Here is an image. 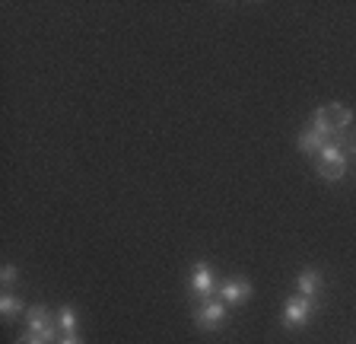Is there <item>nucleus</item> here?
Listing matches in <instances>:
<instances>
[{"label":"nucleus","mask_w":356,"mask_h":344,"mask_svg":"<svg viewBox=\"0 0 356 344\" xmlns=\"http://www.w3.org/2000/svg\"><path fill=\"white\" fill-rule=\"evenodd\" d=\"M353 121V112H350L347 105L341 102H327V105H318L315 112H312V127H318L321 134L327 141H337Z\"/></svg>","instance_id":"f257e3e1"},{"label":"nucleus","mask_w":356,"mask_h":344,"mask_svg":"<svg viewBox=\"0 0 356 344\" xmlns=\"http://www.w3.org/2000/svg\"><path fill=\"white\" fill-rule=\"evenodd\" d=\"M318 175L325 182H341L347 175V153H343L341 141H331L321 147L318 153Z\"/></svg>","instance_id":"f03ea898"},{"label":"nucleus","mask_w":356,"mask_h":344,"mask_svg":"<svg viewBox=\"0 0 356 344\" xmlns=\"http://www.w3.org/2000/svg\"><path fill=\"white\" fill-rule=\"evenodd\" d=\"M26 325H29V331L32 335H38L44 344H58L60 338H58V319H54L48 309L38 303V306H29L26 309Z\"/></svg>","instance_id":"7ed1b4c3"},{"label":"nucleus","mask_w":356,"mask_h":344,"mask_svg":"<svg viewBox=\"0 0 356 344\" xmlns=\"http://www.w3.org/2000/svg\"><path fill=\"white\" fill-rule=\"evenodd\" d=\"M312 315H315V299L302 297V293H293L286 299V306H283V329H302L309 325Z\"/></svg>","instance_id":"20e7f679"},{"label":"nucleus","mask_w":356,"mask_h":344,"mask_svg":"<svg viewBox=\"0 0 356 344\" xmlns=\"http://www.w3.org/2000/svg\"><path fill=\"white\" fill-rule=\"evenodd\" d=\"M222 322H226V303L220 297L200 299V306L194 309V325L200 331H216L222 329Z\"/></svg>","instance_id":"39448f33"},{"label":"nucleus","mask_w":356,"mask_h":344,"mask_svg":"<svg viewBox=\"0 0 356 344\" xmlns=\"http://www.w3.org/2000/svg\"><path fill=\"white\" fill-rule=\"evenodd\" d=\"M216 297L226 303V306H242L252 299V281H245V277H232V281H222L216 287Z\"/></svg>","instance_id":"423d86ee"},{"label":"nucleus","mask_w":356,"mask_h":344,"mask_svg":"<svg viewBox=\"0 0 356 344\" xmlns=\"http://www.w3.org/2000/svg\"><path fill=\"white\" fill-rule=\"evenodd\" d=\"M191 293L197 299H210L216 293V281H213V268L207 262H197L191 271Z\"/></svg>","instance_id":"0eeeda50"},{"label":"nucleus","mask_w":356,"mask_h":344,"mask_svg":"<svg viewBox=\"0 0 356 344\" xmlns=\"http://www.w3.org/2000/svg\"><path fill=\"white\" fill-rule=\"evenodd\" d=\"M325 143H331L327 141L325 134H321L318 127H302V131H299V137H296V147H299V153H315V157H318L321 153V147H325Z\"/></svg>","instance_id":"6e6552de"},{"label":"nucleus","mask_w":356,"mask_h":344,"mask_svg":"<svg viewBox=\"0 0 356 344\" xmlns=\"http://www.w3.org/2000/svg\"><path fill=\"white\" fill-rule=\"evenodd\" d=\"M318 290H321V274H318V268H302V271H299V277H296V293H302V297L315 299V297H318Z\"/></svg>","instance_id":"1a4fd4ad"},{"label":"nucleus","mask_w":356,"mask_h":344,"mask_svg":"<svg viewBox=\"0 0 356 344\" xmlns=\"http://www.w3.org/2000/svg\"><path fill=\"white\" fill-rule=\"evenodd\" d=\"M22 313H26V309H22L19 297H13V293H3V297H0V315H3V322H16Z\"/></svg>","instance_id":"9d476101"},{"label":"nucleus","mask_w":356,"mask_h":344,"mask_svg":"<svg viewBox=\"0 0 356 344\" xmlns=\"http://www.w3.org/2000/svg\"><path fill=\"white\" fill-rule=\"evenodd\" d=\"M54 319H58L60 335H76V325H80V319H76V309L74 306H60Z\"/></svg>","instance_id":"9b49d317"},{"label":"nucleus","mask_w":356,"mask_h":344,"mask_svg":"<svg viewBox=\"0 0 356 344\" xmlns=\"http://www.w3.org/2000/svg\"><path fill=\"white\" fill-rule=\"evenodd\" d=\"M13 281H16V268H13V265H3V268H0V284L10 287Z\"/></svg>","instance_id":"f8f14e48"},{"label":"nucleus","mask_w":356,"mask_h":344,"mask_svg":"<svg viewBox=\"0 0 356 344\" xmlns=\"http://www.w3.org/2000/svg\"><path fill=\"white\" fill-rule=\"evenodd\" d=\"M16 344H44V341H42V338H38V335H32V331H26V335H22Z\"/></svg>","instance_id":"ddd939ff"},{"label":"nucleus","mask_w":356,"mask_h":344,"mask_svg":"<svg viewBox=\"0 0 356 344\" xmlns=\"http://www.w3.org/2000/svg\"><path fill=\"white\" fill-rule=\"evenodd\" d=\"M58 344H83V341H80L76 335H60V341H58Z\"/></svg>","instance_id":"4468645a"},{"label":"nucleus","mask_w":356,"mask_h":344,"mask_svg":"<svg viewBox=\"0 0 356 344\" xmlns=\"http://www.w3.org/2000/svg\"><path fill=\"white\" fill-rule=\"evenodd\" d=\"M353 153H356V141H353Z\"/></svg>","instance_id":"2eb2a0df"}]
</instances>
